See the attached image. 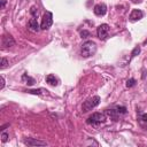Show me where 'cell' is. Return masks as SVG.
Returning a JSON list of instances; mask_svg holds the SVG:
<instances>
[{"label":"cell","instance_id":"obj_18","mask_svg":"<svg viewBox=\"0 0 147 147\" xmlns=\"http://www.w3.org/2000/svg\"><path fill=\"white\" fill-rule=\"evenodd\" d=\"M134 84H136V80H134L133 78H131V79H129V80L126 82V86H127V87H132V86H134Z\"/></svg>","mask_w":147,"mask_h":147},{"label":"cell","instance_id":"obj_24","mask_svg":"<svg viewBox=\"0 0 147 147\" xmlns=\"http://www.w3.org/2000/svg\"><path fill=\"white\" fill-rule=\"evenodd\" d=\"M5 5H6V0H1V9L5 8Z\"/></svg>","mask_w":147,"mask_h":147},{"label":"cell","instance_id":"obj_13","mask_svg":"<svg viewBox=\"0 0 147 147\" xmlns=\"http://www.w3.org/2000/svg\"><path fill=\"white\" fill-rule=\"evenodd\" d=\"M106 113H107L109 116H111L114 119H116V118H117V114H118V111H117V110H114V109H109V110H107Z\"/></svg>","mask_w":147,"mask_h":147},{"label":"cell","instance_id":"obj_17","mask_svg":"<svg viewBox=\"0 0 147 147\" xmlns=\"http://www.w3.org/2000/svg\"><path fill=\"white\" fill-rule=\"evenodd\" d=\"M30 13L32 14V16H33V17H34V16H37V14H38L37 7H36V6H32V7H31V9H30Z\"/></svg>","mask_w":147,"mask_h":147},{"label":"cell","instance_id":"obj_7","mask_svg":"<svg viewBox=\"0 0 147 147\" xmlns=\"http://www.w3.org/2000/svg\"><path fill=\"white\" fill-rule=\"evenodd\" d=\"M24 144L28 145V146H47V142L46 141L33 139V138H26V139H24Z\"/></svg>","mask_w":147,"mask_h":147},{"label":"cell","instance_id":"obj_11","mask_svg":"<svg viewBox=\"0 0 147 147\" xmlns=\"http://www.w3.org/2000/svg\"><path fill=\"white\" fill-rule=\"evenodd\" d=\"M46 83H48L51 86H56L57 85V79L54 75H47L46 76Z\"/></svg>","mask_w":147,"mask_h":147},{"label":"cell","instance_id":"obj_19","mask_svg":"<svg viewBox=\"0 0 147 147\" xmlns=\"http://www.w3.org/2000/svg\"><path fill=\"white\" fill-rule=\"evenodd\" d=\"M116 110L118 111V114H119V113H121V114H125V113H126V108H125V107H119V106H118V107L116 108Z\"/></svg>","mask_w":147,"mask_h":147},{"label":"cell","instance_id":"obj_16","mask_svg":"<svg viewBox=\"0 0 147 147\" xmlns=\"http://www.w3.org/2000/svg\"><path fill=\"white\" fill-rule=\"evenodd\" d=\"M7 65H8V61H7V59H6V57H2V59H1V65H0V69L2 70V69H5Z\"/></svg>","mask_w":147,"mask_h":147},{"label":"cell","instance_id":"obj_2","mask_svg":"<svg viewBox=\"0 0 147 147\" xmlns=\"http://www.w3.org/2000/svg\"><path fill=\"white\" fill-rule=\"evenodd\" d=\"M99 103H100V96H98V95L92 96V98L87 99V100L83 103V106H82V111H83V113H87V111L92 110L94 107H96Z\"/></svg>","mask_w":147,"mask_h":147},{"label":"cell","instance_id":"obj_5","mask_svg":"<svg viewBox=\"0 0 147 147\" xmlns=\"http://www.w3.org/2000/svg\"><path fill=\"white\" fill-rule=\"evenodd\" d=\"M108 32H109V26L108 24H100L98 26L96 30V34L99 39H106L108 37Z\"/></svg>","mask_w":147,"mask_h":147},{"label":"cell","instance_id":"obj_15","mask_svg":"<svg viewBox=\"0 0 147 147\" xmlns=\"http://www.w3.org/2000/svg\"><path fill=\"white\" fill-rule=\"evenodd\" d=\"M139 53H140V47H139V46L134 47V49H133V51H132V53H131V57H134V56H137Z\"/></svg>","mask_w":147,"mask_h":147},{"label":"cell","instance_id":"obj_8","mask_svg":"<svg viewBox=\"0 0 147 147\" xmlns=\"http://www.w3.org/2000/svg\"><path fill=\"white\" fill-rule=\"evenodd\" d=\"M94 14L96 15V16H103L105 14H106V11H107V7H106V5L105 3H98L95 7H94Z\"/></svg>","mask_w":147,"mask_h":147},{"label":"cell","instance_id":"obj_21","mask_svg":"<svg viewBox=\"0 0 147 147\" xmlns=\"http://www.w3.org/2000/svg\"><path fill=\"white\" fill-rule=\"evenodd\" d=\"M80 36H82V38H87V37H90V32L86 31V30H83L80 32Z\"/></svg>","mask_w":147,"mask_h":147},{"label":"cell","instance_id":"obj_22","mask_svg":"<svg viewBox=\"0 0 147 147\" xmlns=\"http://www.w3.org/2000/svg\"><path fill=\"white\" fill-rule=\"evenodd\" d=\"M3 87H5V78H3L2 76H1V85H0V88L2 90Z\"/></svg>","mask_w":147,"mask_h":147},{"label":"cell","instance_id":"obj_25","mask_svg":"<svg viewBox=\"0 0 147 147\" xmlns=\"http://www.w3.org/2000/svg\"><path fill=\"white\" fill-rule=\"evenodd\" d=\"M132 2H134V3H139V2H141L142 0H131Z\"/></svg>","mask_w":147,"mask_h":147},{"label":"cell","instance_id":"obj_4","mask_svg":"<svg viewBox=\"0 0 147 147\" xmlns=\"http://www.w3.org/2000/svg\"><path fill=\"white\" fill-rule=\"evenodd\" d=\"M52 24H53V15H52V13L47 11V13H45L44 16H42L40 28H41L42 30H47V29H49V28L52 26Z\"/></svg>","mask_w":147,"mask_h":147},{"label":"cell","instance_id":"obj_12","mask_svg":"<svg viewBox=\"0 0 147 147\" xmlns=\"http://www.w3.org/2000/svg\"><path fill=\"white\" fill-rule=\"evenodd\" d=\"M23 79H25V80H26V84H28V85H33V84H34V79H33V78H31V77H29L26 74H24V75H23Z\"/></svg>","mask_w":147,"mask_h":147},{"label":"cell","instance_id":"obj_3","mask_svg":"<svg viewBox=\"0 0 147 147\" xmlns=\"http://www.w3.org/2000/svg\"><path fill=\"white\" fill-rule=\"evenodd\" d=\"M105 122H106V115L102 113H94L87 119V123L92 124V125H99V124L105 123Z\"/></svg>","mask_w":147,"mask_h":147},{"label":"cell","instance_id":"obj_1","mask_svg":"<svg viewBox=\"0 0 147 147\" xmlns=\"http://www.w3.org/2000/svg\"><path fill=\"white\" fill-rule=\"evenodd\" d=\"M82 56L83 57H90L92 55L95 54L96 52V44L92 40H88V41H85L83 45H82Z\"/></svg>","mask_w":147,"mask_h":147},{"label":"cell","instance_id":"obj_20","mask_svg":"<svg viewBox=\"0 0 147 147\" xmlns=\"http://www.w3.org/2000/svg\"><path fill=\"white\" fill-rule=\"evenodd\" d=\"M7 140H8V134H7L6 132H2V133H1V141H2V142H6Z\"/></svg>","mask_w":147,"mask_h":147},{"label":"cell","instance_id":"obj_23","mask_svg":"<svg viewBox=\"0 0 147 147\" xmlns=\"http://www.w3.org/2000/svg\"><path fill=\"white\" fill-rule=\"evenodd\" d=\"M141 119H142L144 122H147V114H144V115L141 116Z\"/></svg>","mask_w":147,"mask_h":147},{"label":"cell","instance_id":"obj_10","mask_svg":"<svg viewBox=\"0 0 147 147\" xmlns=\"http://www.w3.org/2000/svg\"><path fill=\"white\" fill-rule=\"evenodd\" d=\"M29 29H30L31 31H33V32L39 31V24H38L37 20H36L34 17H33V18H31V20L29 21Z\"/></svg>","mask_w":147,"mask_h":147},{"label":"cell","instance_id":"obj_6","mask_svg":"<svg viewBox=\"0 0 147 147\" xmlns=\"http://www.w3.org/2000/svg\"><path fill=\"white\" fill-rule=\"evenodd\" d=\"M1 45L3 48H7V47H11L15 45V40L14 38L9 34V33H5L1 38Z\"/></svg>","mask_w":147,"mask_h":147},{"label":"cell","instance_id":"obj_9","mask_svg":"<svg viewBox=\"0 0 147 147\" xmlns=\"http://www.w3.org/2000/svg\"><path fill=\"white\" fill-rule=\"evenodd\" d=\"M144 16V13L140 10V9H133L130 14V20L131 21H138V20H141Z\"/></svg>","mask_w":147,"mask_h":147},{"label":"cell","instance_id":"obj_14","mask_svg":"<svg viewBox=\"0 0 147 147\" xmlns=\"http://www.w3.org/2000/svg\"><path fill=\"white\" fill-rule=\"evenodd\" d=\"M41 92H44L42 88H39V90H28L26 93H30V94H41Z\"/></svg>","mask_w":147,"mask_h":147}]
</instances>
